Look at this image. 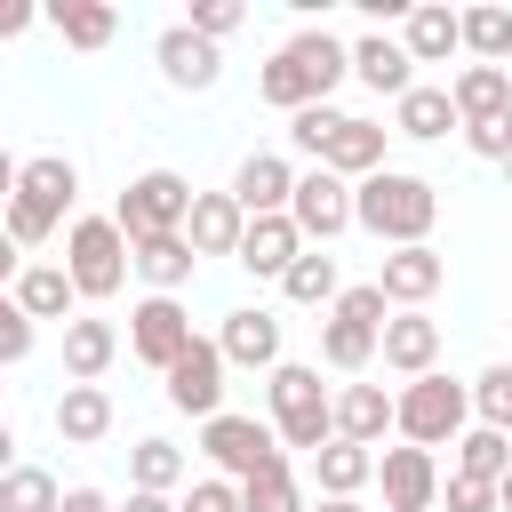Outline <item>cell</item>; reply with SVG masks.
I'll list each match as a JSON object with an SVG mask.
<instances>
[{
	"mask_svg": "<svg viewBox=\"0 0 512 512\" xmlns=\"http://www.w3.org/2000/svg\"><path fill=\"white\" fill-rule=\"evenodd\" d=\"M352 224L392 240V248H424L432 224H440V192L424 176H408V168H376V176L352 184Z\"/></svg>",
	"mask_w": 512,
	"mask_h": 512,
	"instance_id": "6da1fadb",
	"label": "cell"
},
{
	"mask_svg": "<svg viewBox=\"0 0 512 512\" xmlns=\"http://www.w3.org/2000/svg\"><path fill=\"white\" fill-rule=\"evenodd\" d=\"M72 200H80V168H72L64 152H32L24 176H16V200L0 208V232H8L16 248H40V240L64 224Z\"/></svg>",
	"mask_w": 512,
	"mask_h": 512,
	"instance_id": "7a4b0ae2",
	"label": "cell"
},
{
	"mask_svg": "<svg viewBox=\"0 0 512 512\" xmlns=\"http://www.w3.org/2000/svg\"><path fill=\"white\" fill-rule=\"evenodd\" d=\"M264 392H272V432H280V448H304V456H320V448L336 440V392L320 384V368H304V360H280Z\"/></svg>",
	"mask_w": 512,
	"mask_h": 512,
	"instance_id": "3957f363",
	"label": "cell"
},
{
	"mask_svg": "<svg viewBox=\"0 0 512 512\" xmlns=\"http://www.w3.org/2000/svg\"><path fill=\"white\" fill-rule=\"evenodd\" d=\"M464 424H472V384H456V376H416L408 392H392V432L408 440V448H456L464 440Z\"/></svg>",
	"mask_w": 512,
	"mask_h": 512,
	"instance_id": "277c9868",
	"label": "cell"
},
{
	"mask_svg": "<svg viewBox=\"0 0 512 512\" xmlns=\"http://www.w3.org/2000/svg\"><path fill=\"white\" fill-rule=\"evenodd\" d=\"M64 272H72L80 304H104V296H120V288H128V272H136V256H128V232H120L112 216H72V232H64Z\"/></svg>",
	"mask_w": 512,
	"mask_h": 512,
	"instance_id": "5b68a950",
	"label": "cell"
},
{
	"mask_svg": "<svg viewBox=\"0 0 512 512\" xmlns=\"http://www.w3.org/2000/svg\"><path fill=\"white\" fill-rule=\"evenodd\" d=\"M192 184L176 176V168H144L128 192H120V208H112V224L128 232V240H152V232H184V216H192Z\"/></svg>",
	"mask_w": 512,
	"mask_h": 512,
	"instance_id": "8992f818",
	"label": "cell"
},
{
	"mask_svg": "<svg viewBox=\"0 0 512 512\" xmlns=\"http://www.w3.org/2000/svg\"><path fill=\"white\" fill-rule=\"evenodd\" d=\"M200 448H208V464L224 472V480H256V472H272V464H288V448H280V432L272 424H256V416H208L200 424Z\"/></svg>",
	"mask_w": 512,
	"mask_h": 512,
	"instance_id": "52a82bcc",
	"label": "cell"
},
{
	"mask_svg": "<svg viewBox=\"0 0 512 512\" xmlns=\"http://www.w3.org/2000/svg\"><path fill=\"white\" fill-rule=\"evenodd\" d=\"M160 376H168V408L176 416H200V424L224 416V352H216V336H192Z\"/></svg>",
	"mask_w": 512,
	"mask_h": 512,
	"instance_id": "ba28073f",
	"label": "cell"
},
{
	"mask_svg": "<svg viewBox=\"0 0 512 512\" xmlns=\"http://www.w3.org/2000/svg\"><path fill=\"white\" fill-rule=\"evenodd\" d=\"M288 224L304 232V248H328L336 232H352V184L336 168H304L296 200H288Z\"/></svg>",
	"mask_w": 512,
	"mask_h": 512,
	"instance_id": "9c48e42d",
	"label": "cell"
},
{
	"mask_svg": "<svg viewBox=\"0 0 512 512\" xmlns=\"http://www.w3.org/2000/svg\"><path fill=\"white\" fill-rule=\"evenodd\" d=\"M152 64H160V80H168V88H184V96H208V88L224 80V48H216V40H200L192 24H168V32L152 40Z\"/></svg>",
	"mask_w": 512,
	"mask_h": 512,
	"instance_id": "30bf717a",
	"label": "cell"
},
{
	"mask_svg": "<svg viewBox=\"0 0 512 512\" xmlns=\"http://www.w3.org/2000/svg\"><path fill=\"white\" fill-rule=\"evenodd\" d=\"M376 488H384V512H432L440 504V456L400 440L376 456Z\"/></svg>",
	"mask_w": 512,
	"mask_h": 512,
	"instance_id": "8fae6325",
	"label": "cell"
},
{
	"mask_svg": "<svg viewBox=\"0 0 512 512\" xmlns=\"http://www.w3.org/2000/svg\"><path fill=\"white\" fill-rule=\"evenodd\" d=\"M192 336H200V328H192V312H184L176 296H144V304L128 312V352H136L144 368H168Z\"/></svg>",
	"mask_w": 512,
	"mask_h": 512,
	"instance_id": "7c38bea8",
	"label": "cell"
},
{
	"mask_svg": "<svg viewBox=\"0 0 512 512\" xmlns=\"http://www.w3.org/2000/svg\"><path fill=\"white\" fill-rule=\"evenodd\" d=\"M440 280H448V264H440V248H432V240H424V248H392V256H384V272H376L384 304H400V312H424V304L440 296Z\"/></svg>",
	"mask_w": 512,
	"mask_h": 512,
	"instance_id": "4fadbf2b",
	"label": "cell"
},
{
	"mask_svg": "<svg viewBox=\"0 0 512 512\" xmlns=\"http://www.w3.org/2000/svg\"><path fill=\"white\" fill-rule=\"evenodd\" d=\"M216 352H224V368H280V320L264 312V304H240V312H224V328H216Z\"/></svg>",
	"mask_w": 512,
	"mask_h": 512,
	"instance_id": "5bb4252c",
	"label": "cell"
},
{
	"mask_svg": "<svg viewBox=\"0 0 512 512\" xmlns=\"http://www.w3.org/2000/svg\"><path fill=\"white\" fill-rule=\"evenodd\" d=\"M232 200H240V216H288L296 168H288L280 152H248V160L232 168Z\"/></svg>",
	"mask_w": 512,
	"mask_h": 512,
	"instance_id": "9a60e30c",
	"label": "cell"
},
{
	"mask_svg": "<svg viewBox=\"0 0 512 512\" xmlns=\"http://www.w3.org/2000/svg\"><path fill=\"white\" fill-rule=\"evenodd\" d=\"M376 352H384V368H392V376H408V384H416V376H432V368H440V320H432V312H392Z\"/></svg>",
	"mask_w": 512,
	"mask_h": 512,
	"instance_id": "2e32d148",
	"label": "cell"
},
{
	"mask_svg": "<svg viewBox=\"0 0 512 512\" xmlns=\"http://www.w3.org/2000/svg\"><path fill=\"white\" fill-rule=\"evenodd\" d=\"M352 80L400 104V96L416 88V56H408V48L392 40V32H360V40H352Z\"/></svg>",
	"mask_w": 512,
	"mask_h": 512,
	"instance_id": "e0dca14e",
	"label": "cell"
},
{
	"mask_svg": "<svg viewBox=\"0 0 512 512\" xmlns=\"http://www.w3.org/2000/svg\"><path fill=\"white\" fill-rule=\"evenodd\" d=\"M304 256V232L288 224V216H248V232H240V256L232 264H248L256 280H288V264Z\"/></svg>",
	"mask_w": 512,
	"mask_h": 512,
	"instance_id": "ac0fdd59",
	"label": "cell"
},
{
	"mask_svg": "<svg viewBox=\"0 0 512 512\" xmlns=\"http://www.w3.org/2000/svg\"><path fill=\"white\" fill-rule=\"evenodd\" d=\"M240 232H248V216H240V200H232V192H200V200H192V216H184L192 256H240Z\"/></svg>",
	"mask_w": 512,
	"mask_h": 512,
	"instance_id": "d6986e66",
	"label": "cell"
},
{
	"mask_svg": "<svg viewBox=\"0 0 512 512\" xmlns=\"http://www.w3.org/2000/svg\"><path fill=\"white\" fill-rule=\"evenodd\" d=\"M8 296L24 304V320H32V328H40V320H64V328L80 320V312H72V304H80V288H72V272H64V264H24Z\"/></svg>",
	"mask_w": 512,
	"mask_h": 512,
	"instance_id": "ffe728a7",
	"label": "cell"
},
{
	"mask_svg": "<svg viewBox=\"0 0 512 512\" xmlns=\"http://www.w3.org/2000/svg\"><path fill=\"white\" fill-rule=\"evenodd\" d=\"M400 48H408L416 64H448V56L464 48V16H456V8H440V0H416V8H408V24H400Z\"/></svg>",
	"mask_w": 512,
	"mask_h": 512,
	"instance_id": "44dd1931",
	"label": "cell"
},
{
	"mask_svg": "<svg viewBox=\"0 0 512 512\" xmlns=\"http://www.w3.org/2000/svg\"><path fill=\"white\" fill-rule=\"evenodd\" d=\"M128 256H136V280L152 288V296H176L184 280H192V240L184 232H152V240H128Z\"/></svg>",
	"mask_w": 512,
	"mask_h": 512,
	"instance_id": "7402d4cb",
	"label": "cell"
},
{
	"mask_svg": "<svg viewBox=\"0 0 512 512\" xmlns=\"http://www.w3.org/2000/svg\"><path fill=\"white\" fill-rule=\"evenodd\" d=\"M112 432V392L104 384H64V400H56V440L64 448H96Z\"/></svg>",
	"mask_w": 512,
	"mask_h": 512,
	"instance_id": "603a6c76",
	"label": "cell"
},
{
	"mask_svg": "<svg viewBox=\"0 0 512 512\" xmlns=\"http://www.w3.org/2000/svg\"><path fill=\"white\" fill-rule=\"evenodd\" d=\"M384 432H392V392L384 384H344L336 392V440L384 448Z\"/></svg>",
	"mask_w": 512,
	"mask_h": 512,
	"instance_id": "cb8c5ba5",
	"label": "cell"
},
{
	"mask_svg": "<svg viewBox=\"0 0 512 512\" xmlns=\"http://www.w3.org/2000/svg\"><path fill=\"white\" fill-rule=\"evenodd\" d=\"M448 104H456L464 128H472V120H496V112H512V72H504V64H464V72L448 80Z\"/></svg>",
	"mask_w": 512,
	"mask_h": 512,
	"instance_id": "d4e9b609",
	"label": "cell"
},
{
	"mask_svg": "<svg viewBox=\"0 0 512 512\" xmlns=\"http://www.w3.org/2000/svg\"><path fill=\"white\" fill-rule=\"evenodd\" d=\"M384 136H392V128H376V120H360V112H352V120L336 128V144L320 152V168H336L344 184H360V176H376V168H384Z\"/></svg>",
	"mask_w": 512,
	"mask_h": 512,
	"instance_id": "484cf974",
	"label": "cell"
},
{
	"mask_svg": "<svg viewBox=\"0 0 512 512\" xmlns=\"http://www.w3.org/2000/svg\"><path fill=\"white\" fill-rule=\"evenodd\" d=\"M448 128H464V120H456V104H448V88H424V80H416V88H408V96L392 104V136H416V144H440Z\"/></svg>",
	"mask_w": 512,
	"mask_h": 512,
	"instance_id": "4316f807",
	"label": "cell"
},
{
	"mask_svg": "<svg viewBox=\"0 0 512 512\" xmlns=\"http://www.w3.org/2000/svg\"><path fill=\"white\" fill-rule=\"evenodd\" d=\"M112 352H120V328H112V320H88V312H80V320L64 328V376H72V384H96V376L112 368Z\"/></svg>",
	"mask_w": 512,
	"mask_h": 512,
	"instance_id": "83f0119b",
	"label": "cell"
},
{
	"mask_svg": "<svg viewBox=\"0 0 512 512\" xmlns=\"http://www.w3.org/2000/svg\"><path fill=\"white\" fill-rule=\"evenodd\" d=\"M48 24H56V40L64 48H112V32H120V8H104V0H56L48 8Z\"/></svg>",
	"mask_w": 512,
	"mask_h": 512,
	"instance_id": "f1b7e54d",
	"label": "cell"
},
{
	"mask_svg": "<svg viewBox=\"0 0 512 512\" xmlns=\"http://www.w3.org/2000/svg\"><path fill=\"white\" fill-rule=\"evenodd\" d=\"M288 56L312 72V88H320V96H328L336 80H352V40H336L328 24H304V32L288 40Z\"/></svg>",
	"mask_w": 512,
	"mask_h": 512,
	"instance_id": "f546056e",
	"label": "cell"
},
{
	"mask_svg": "<svg viewBox=\"0 0 512 512\" xmlns=\"http://www.w3.org/2000/svg\"><path fill=\"white\" fill-rule=\"evenodd\" d=\"M312 472H320V496H360V488L376 480V448H360V440H328V448L312 456Z\"/></svg>",
	"mask_w": 512,
	"mask_h": 512,
	"instance_id": "4dcf8cb0",
	"label": "cell"
},
{
	"mask_svg": "<svg viewBox=\"0 0 512 512\" xmlns=\"http://www.w3.org/2000/svg\"><path fill=\"white\" fill-rule=\"evenodd\" d=\"M376 344H384V328H360V320H344V312H328V328H320V360H328L336 376H360V368L376 360Z\"/></svg>",
	"mask_w": 512,
	"mask_h": 512,
	"instance_id": "1f68e13d",
	"label": "cell"
},
{
	"mask_svg": "<svg viewBox=\"0 0 512 512\" xmlns=\"http://www.w3.org/2000/svg\"><path fill=\"white\" fill-rule=\"evenodd\" d=\"M456 472L464 480H504L512 472V432H488V424H464V440H456Z\"/></svg>",
	"mask_w": 512,
	"mask_h": 512,
	"instance_id": "d6a6232c",
	"label": "cell"
},
{
	"mask_svg": "<svg viewBox=\"0 0 512 512\" xmlns=\"http://www.w3.org/2000/svg\"><path fill=\"white\" fill-rule=\"evenodd\" d=\"M464 16V56L512 72V8H456Z\"/></svg>",
	"mask_w": 512,
	"mask_h": 512,
	"instance_id": "836d02e7",
	"label": "cell"
},
{
	"mask_svg": "<svg viewBox=\"0 0 512 512\" xmlns=\"http://www.w3.org/2000/svg\"><path fill=\"white\" fill-rule=\"evenodd\" d=\"M280 296H288V304H336V296H344V280H336V256H328V248H304V256L288 264Z\"/></svg>",
	"mask_w": 512,
	"mask_h": 512,
	"instance_id": "e575fe53",
	"label": "cell"
},
{
	"mask_svg": "<svg viewBox=\"0 0 512 512\" xmlns=\"http://www.w3.org/2000/svg\"><path fill=\"white\" fill-rule=\"evenodd\" d=\"M256 88H264V104H280V112H304V104H328V96L312 88V72H304V64H296L288 48H272V64H264V80H256Z\"/></svg>",
	"mask_w": 512,
	"mask_h": 512,
	"instance_id": "d590c367",
	"label": "cell"
},
{
	"mask_svg": "<svg viewBox=\"0 0 512 512\" xmlns=\"http://www.w3.org/2000/svg\"><path fill=\"white\" fill-rule=\"evenodd\" d=\"M128 472H136V488L176 496V480H184V448H176V440H136V448H128Z\"/></svg>",
	"mask_w": 512,
	"mask_h": 512,
	"instance_id": "8d00e7d4",
	"label": "cell"
},
{
	"mask_svg": "<svg viewBox=\"0 0 512 512\" xmlns=\"http://www.w3.org/2000/svg\"><path fill=\"white\" fill-rule=\"evenodd\" d=\"M472 424L512 432V360H488V368L472 376Z\"/></svg>",
	"mask_w": 512,
	"mask_h": 512,
	"instance_id": "74e56055",
	"label": "cell"
},
{
	"mask_svg": "<svg viewBox=\"0 0 512 512\" xmlns=\"http://www.w3.org/2000/svg\"><path fill=\"white\" fill-rule=\"evenodd\" d=\"M64 504V488H56V472H40V464H16L8 480H0V512H56Z\"/></svg>",
	"mask_w": 512,
	"mask_h": 512,
	"instance_id": "f35d334b",
	"label": "cell"
},
{
	"mask_svg": "<svg viewBox=\"0 0 512 512\" xmlns=\"http://www.w3.org/2000/svg\"><path fill=\"white\" fill-rule=\"evenodd\" d=\"M240 512H312V504H304L296 472H288V464H272V472L240 480Z\"/></svg>",
	"mask_w": 512,
	"mask_h": 512,
	"instance_id": "ab89813d",
	"label": "cell"
},
{
	"mask_svg": "<svg viewBox=\"0 0 512 512\" xmlns=\"http://www.w3.org/2000/svg\"><path fill=\"white\" fill-rule=\"evenodd\" d=\"M344 120H352V112H336V104H304V112H288V144L320 160V152L336 144V128H344Z\"/></svg>",
	"mask_w": 512,
	"mask_h": 512,
	"instance_id": "60d3db41",
	"label": "cell"
},
{
	"mask_svg": "<svg viewBox=\"0 0 512 512\" xmlns=\"http://www.w3.org/2000/svg\"><path fill=\"white\" fill-rule=\"evenodd\" d=\"M32 336H40V328H32V320H24V304L0 288V368H16V360L32 352Z\"/></svg>",
	"mask_w": 512,
	"mask_h": 512,
	"instance_id": "b9f144b4",
	"label": "cell"
},
{
	"mask_svg": "<svg viewBox=\"0 0 512 512\" xmlns=\"http://www.w3.org/2000/svg\"><path fill=\"white\" fill-rule=\"evenodd\" d=\"M328 312H344V320H360V328H384V320H392V304H384V288H376V280L344 288V296H336Z\"/></svg>",
	"mask_w": 512,
	"mask_h": 512,
	"instance_id": "7bdbcfd3",
	"label": "cell"
},
{
	"mask_svg": "<svg viewBox=\"0 0 512 512\" xmlns=\"http://www.w3.org/2000/svg\"><path fill=\"white\" fill-rule=\"evenodd\" d=\"M240 16H248L240 0H192V16H184V24H192L200 40H224V32H240Z\"/></svg>",
	"mask_w": 512,
	"mask_h": 512,
	"instance_id": "ee69618b",
	"label": "cell"
},
{
	"mask_svg": "<svg viewBox=\"0 0 512 512\" xmlns=\"http://www.w3.org/2000/svg\"><path fill=\"white\" fill-rule=\"evenodd\" d=\"M440 504H448V512H504V504H496V488H488V480H464V472H448V480H440Z\"/></svg>",
	"mask_w": 512,
	"mask_h": 512,
	"instance_id": "f6af8a7d",
	"label": "cell"
},
{
	"mask_svg": "<svg viewBox=\"0 0 512 512\" xmlns=\"http://www.w3.org/2000/svg\"><path fill=\"white\" fill-rule=\"evenodd\" d=\"M464 144H472L480 160H504V168H512V112H496V120H472V128H464Z\"/></svg>",
	"mask_w": 512,
	"mask_h": 512,
	"instance_id": "bcb514c9",
	"label": "cell"
},
{
	"mask_svg": "<svg viewBox=\"0 0 512 512\" xmlns=\"http://www.w3.org/2000/svg\"><path fill=\"white\" fill-rule=\"evenodd\" d=\"M176 512H240V488L216 472V480H192L184 496H176Z\"/></svg>",
	"mask_w": 512,
	"mask_h": 512,
	"instance_id": "7dc6e473",
	"label": "cell"
},
{
	"mask_svg": "<svg viewBox=\"0 0 512 512\" xmlns=\"http://www.w3.org/2000/svg\"><path fill=\"white\" fill-rule=\"evenodd\" d=\"M32 24H40L32 0H0V40H16V32H32Z\"/></svg>",
	"mask_w": 512,
	"mask_h": 512,
	"instance_id": "c3c4849f",
	"label": "cell"
},
{
	"mask_svg": "<svg viewBox=\"0 0 512 512\" xmlns=\"http://www.w3.org/2000/svg\"><path fill=\"white\" fill-rule=\"evenodd\" d=\"M56 512H120V504H112L104 488H88V480H80V488H64V504H56Z\"/></svg>",
	"mask_w": 512,
	"mask_h": 512,
	"instance_id": "681fc988",
	"label": "cell"
},
{
	"mask_svg": "<svg viewBox=\"0 0 512 512\" xmlns=\"http://www.w3.org/2000/svg\"><path fill=\"white\" fill-rule=\"evenodd\" d=\"M120 512H176V496H152V488H128V504Z\"/></svg>",
	"mask_w": 512,
	"mask_h": 512,
	"instance_id": "f907efd6",
	"label": "cell"
},
{
	"mask_svg": "<svg viewBox=\"0 0 512 512\" xmlns=\"http://www.w3.org/2000/svg\"><path fill=\"white\" fill-rule=\"evenodd\" d=\"M16 272H24V248L0 232V288H16Z\"/></svg>",
	"mask_w": 512,
	"mask_h": 512,
	"instance_id": "816d5d0a",
	"label": "cell"
},
{
	"mask_svg": "<svg viewBox=\"0 0 512 512\" xmlns=\"http://www.w3.org/2000/svg\"><path fill=\"white\" fill-rule=\"evenodd\" d=\"M16 176H24V160H8V152H0V208L16 200Z\"/></svg>",
	"mask_w": 512,
	"mask_h": 512,
	"instance_id": "f5cc1de1",
	"label": "cell"
},
{
	"mask_svg": "<svg viewBox=\"0 0 512 512\" xmlns=\"http://www.w3.org/2000/svg\"><path fill=\"white\" fill-rule=\"evenodd\" d=\"M16 472V432H8V416H0V480Z\"/></svg>",
	"mask_w": 512,
	"mask_h": 512,
	"instance_id": "db71d44e",
	"label": "cell"
},
{
	"mask_svg": "<svg viewBox=\"0 0 512 512\" xmlns=\"http://www.w3.org/2000/svg\"><path fill=\"white\" fill-rule=\"evenodd\" d=\"M312 512H360V496H320Z\"/></svg>",
	"mask_w": 512,
	"mask_h": 512,
	"instance_id": "11a10c76",
	"label": "cell"
},
{
	"mask_svg": "<svg viewBox=\"0 0 512 512\" xmlns=\"http://www.w3.org/2000/svg\"><path fill=\"white\" fill-rule=\"evenodd\" d=\"M496 504H504V512H512V472H504V480H496Z\"/></svg>",
	"mask_w": 512,
	"mask_h": 512,
	"instance_id": "9f6ffc18",
	"label": "cell"
},
{
	"mask_svg": "<svg viewBox=\"0 0 512 512\" xmlns=\"http://www.w3.org/2000/svg\"><path fill=\"white\" fill-rule=\"evenodd\" d=\"M504 176H512V168H504Z\"/></svg>",
	"mask_w": 512,
	"mask_h": 512,
	"instance_id": "6f0895ef",
	"label": "cell"
}]
</instances>
